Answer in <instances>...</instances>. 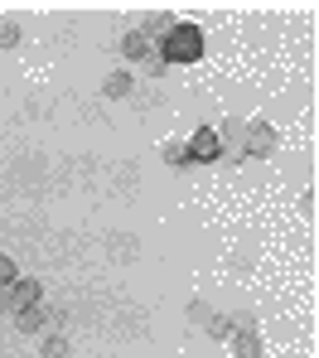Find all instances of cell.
Returning a JSON list of instances; mask_svg holds the SVG:
<instances>
[{
	"label": "cell",
	"mask_w": 319,
	"mask_h": 358,
	"mask_svg": "<svg viewBox=\"0 0 319 358\" xmlns=\"http://www.w3.org/2000/svg\"><path fill=\"white\" fill-rule=\"evenodd\" d=\"M203 59V29L179 20L165 39H160V63H198Z\"/></svg>",
	"instance_id": "cell-1"
},
{
	"label": "cell",
	"mask_w": 319,
	"mask_h": 358,
	"mask_svg": "<svg viewBox=\"0 0 319 358\" xmlns=\"http://www.w3.org/2000/svg\"><path fill=\"white\" fill-rule=\"evenodd\" d=\"M184 150H189V160H198V165H213V160L223 155V136H218V126H198L189 141H184Z\"/></svg>",
	"instance_id": "cell-2"
},
{
	"label": "cell",
	"mask_w": 319,
	"mask_h": 358,
	"mask_svg": "<svg viewBox=\"0 0 319 358\" xmlns=\"http://www.w3.org/2000/svg\"><path fill=\"white\" fill-rule=\"evenodd\" d=\"M271 150H276V126L252 121L247 126V141H242V155H271Z\"/></svg>",
	"instance_id": "cell-3"
},
{
	"label": "cell",
	"mask_w": 319,
	"mask_h": 358,
	"mask_svg": "<svg viewBox=\"0 0 319 358\" xmlns=\"http://www.w3.org/2000/svg\"><path fill=\"white\" fill-rule=\"evenodd\" d=\"M10 296H15V315H20V310H29V305L44 300V286H39L34 276H15V281H10Z\"/></svg>",
	"instance_id": "cell-4"
},
{
	"label": "cell",
	"mask_w": 319,
	"mask_h": 358,
	"mask_svg": "<svg viewBox=\"0 0 319 358\" xmlns=\"http://www.w3.org/2000/svg\"><path fill=\"white\" fill-rule=\"evenodd\" d=\"M150 54H155V44H150L140 29H126V34H121V59L126 63H150Z\"/></svg>",
	"instance_id": "cell-5"
},
{
	"label": "cell",
	"mask_w": 319,
	"mask_h": 358,
	"mask_svg": "<svg viewBox=\"0 0 319 358\" xmlns=\"http://www.w3.org/2000/svg\"><path fill=\"white\" fill-rule=\"evenodd\" d=\"M175 24H179V20H175V10H150V15H145V24H140V34L155 44V39H165Z\"/></svg>",
	"instance_id": "cell-6"
},
{
	"label": "cell",
	"mask_w": 319,
	"mask_h": 358,
	"mask_svg": "<svg viewBox=\"0 0 319 358\" xmlns=\"http://www.w3.org/2000/svg\"><path fill=\"white\" fill-rule=\"evenodd\" d=\"M232 354L237 358H261V334H256V329H232Z\"/></svg>",
	"instance_id": "cell-7"
},
{
	"label": "cell",
	"mask_w": 319,
	"mask_h": 358,
	"mask_svg": "<svg viewBox=\"0 0 319 358\" xmlns=\"http://www.w3.org/2000/svg\"><path fill=\"white\" fill-rule=\"evenodd\" d=\"M44 324H49V315H44L39 305H29V310L15 315V329H20V334H44Z\"/></svg>",
	"instance_id": "cell-8"
},
{
	"label": "cell",
	"mask_w": 319,
	"mask_h": 358,
	"mask_svg": "<svg viewBox=\"0 0 319 358\" xmlns=\"http://www.w3.org/2000/svg\"><path fill=\"white\" fill-rule=\"evenodd\" d=\"M131 87H135V78H131L126 68H117V73H112V78L102 83V92H107L112 102H121V97H131Z\"/></svg>",
	"instance_id": "cell-9"
},
{
	"label": "cell",
	"mask_w": 319,
	"mask_h": 358,
	"mask_svg": "<svg viewBox=\"0 0 319 358\" xmlns=\"http://www.w3.org/2000/svg\"><path fill=\"white\" fill-rule=\"evenodd\" d=\"M20 44V24L15 20H0V49H15Z\"/></svg>",
	"instance_id": "cell-10"
},
{
	"label": "cell",
	"mask_w": 319,
	"mask_h": 358,
	"mask_svg": "<svg viewBox=\"0 0 319 358\" xmlns=\"http://www.w3.org/2000/svg\"><path fill=\"white\" fill-rule=\"evenodd\" d=\"M44 358H68V339L64 334H49V339H44Z\"/></svg>",
	"instance_id": "cell-11"
},
{
	"label": "cell",
	"mask_w": 319,
	"mask_h": 358,
	"mask_svg": "<svg viewBox=\"0 0 319 358\" xmlns=\"http://www.w3.org/2000/svg\"><path fill=\"white\" fill-rule=\"evenodd\" d=\"M165 160H170V165H189V150H184V141H170V145H165Z\"/></svg>",
	"instance_id": "cell-12"
},
{
	"label": "cell",
	"mask_w": 319,
	"mask_h": 358,
	"mask_svg": "<svg viewBox=\"0 0 319 358\" xmlns=\"http://www.w3.org/2000/svg\"><path fill=\"white\" fill-rule=\"evenodd\" d=\"M208 334H213V339H228V334H232V320H228V315H213Z\"/></svg>",
	"instance_id": "cell-13"
},
{
	"label": "cell",
	"mask_w": 319,
	"mask_h": 358,
	"mask_svg": "<svg viewBox=\"0 0 319 358\" xmlns=\"http://www.w3.org/2000/svg\"><path fill=\"white\" fill-rule=\"evenodd\" d=\"M10 281H15V262L0 252V286H10Z\"/></svg>",
	"instance_id": "cell-14"
},
{
	"label": "cell",
	"mask_w": 319,
	"mask_h": 358,
	"mask_svg": "<svg viewBox=\"0 0 319 358\" xmlns=\"http://www.w3.org/2000/svg\"><path fill=\"white\" fill-rule=\"evenodd\" d=\"M0 315H15V296H10V286H0Z\"/></svg>",
	"instance_id": "cell-15"
}]
</instances>
